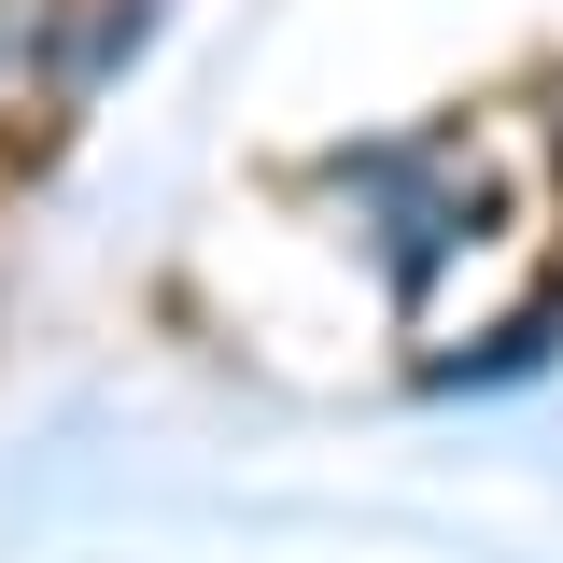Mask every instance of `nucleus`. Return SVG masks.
Instances as JSON below:
<instances>
[]
</instances>
